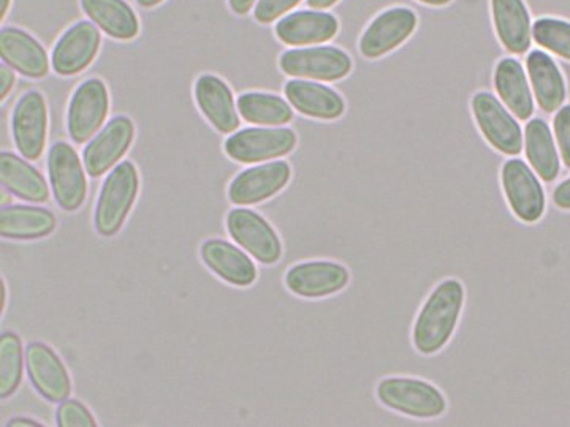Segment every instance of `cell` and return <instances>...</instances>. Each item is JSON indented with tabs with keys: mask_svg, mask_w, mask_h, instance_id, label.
Segmentation results:
<instances>
[{
	"mask_svg": "<svg viewBox=\"0 0 570 427\" xmlns=\"http://www.w3.org/2000/svg\"><path fill=\"white\" fill-rule=\"evenodd\" d=\"M110 110V97L104 81L92 78L82 82L71 96L67 111V130L71 140L82 145L92 140L94 135L102 129Z\"/></svg>",
	"mask_w": 570,
	"mask_h": 427,
	"instance_id": "cell-8",
	"label": "cell"
},
{
	"mask_svg": "<svg viewBox=\"0 0 570 427\" xmlns=\"http://www.w3.org/2000/svg\"><path fill=\"white\" fill-rule=\"evenodd\" d=\"M11 130L18 151L28 160H39L47 145L48 110L40 92L26 93L17 103Z\"/></svg>",
	"mask_w": 570,
	"mask_h": 427,
	"instance_id": "cell-12",
	"label": "cell"
},
{
	"mask_svg": "<svg viewBox=\"0 0 570 427\" xmlns=\"http://www.w3.org/2000/svg\"><path fill=\"white\" fill-rule=\"evenodd\" d=\"M0 182L3 189L31 203H47L50 189L43 176L11 152L0 153Z\"/></svg>",
	"mask_w": 570,
	"mask_h": 427,
	"instance_id": "cell-27",
	"label": "cell"
},
{
	"mask_svg": "<svg viewBox=\"0 0 570 427\" xmlns=\"http://www.w3.org/2000/svg\"><path fill=\"white\" fill-rule=\"evenodd\" d=\"M52 195L63 211L80 209L88 193V179L77 151L67 142H56L48 156Z\"/></svg>",
	"mask_w": 570,
	"mask_h": 427,
	"instance_id": "cell-9",
	"label": "cell"
},
{
	"mask_svg": "<svg viewBox=\"0 0 570 427\" xmlns=\"http://www.w3.org/2000/svg\"><path fill=\"white\" fill-rule=\"evenodd\" d=\"M419 2L425 3V6L431 7H444L449 6L452 0H419Z\"/></svg>",
	"mask_w": 570,
	"mask_h": 427,
	"instance_id": "cell-42",
	"label": "cell"
},
{
	"mask_svg": "<svg viewBox=\"0 0 570 427\" xmlns=\"http://www.w3.org/2000/svg\"><path fill=\"white\" fill-rule=\"evenodd\" d=\"M377 399L406 417L431 419L444 415L448 400L434 385L411 377H389L377 385Z\"/></svg>",
	"mask_w": 570,
	"mask_h": 427,
	"instance_id": "cell-3",
	"label": "cell"
},
{
	"mask_svg": "<svg viewBox=\"0 0 570 427\" xmlns=\"http://www.w3.org/2000/svg\"><path fill=\"white\" fill-rule=\"evenodd\" d=\"M302 0H258L254 17L261 24H272L295 9Z\"/></svg>",
	"mask_w": 570,
	"mask_h": 427,
	"instance_id": "cell-35",
	"label": "cell"
},
{
	"mask_svg": "<svg viewBox=\"0 0 570 427\" xmlns=\"http://www.w3.org/2000/svg\"><path fill=\"white\" fill-rule=\"evenodd\" d=\"M340 22L321 10H302L287 14L277 22V39L288 47H309L330 41L336 36Z\"/></svg>",
	"mask_w": 570,
	"mask_h": 427,
	"instance_id": "cell-19",
	"label": "cell"
},
{
	"mask_svg": "<svg viewBox=\"0 0 570 427\" xmlns=\"http://www.w3.org/2000/svg\"><path fill=\"white\" fill-rule=\"evenodd\" d=\"M348 271L333 261H307L295 265L285 275L288 290L302 298H324L347 287Z\"/></svg>",
	"mask_w": 570,
	"mask_h": 427,
	"instance_id": "cell-17",
	"label": "cell"
},
{
	"mask_svg": "<svg viewBox=\"0 0 570 427\" xmlns=\"http://www.w3.org/2000/svg\"><path fill=\"white\" fill-rule=\"evenodd\" d=\"M41 423L33 421L31 418L18 417L7 423V427H41Z\"/></svg>",
	"mask_w": 570,
	"mask_h": 427,
	"instance_id": "cell-39",
	"label": "cell"
},
{
	"mask_svg": "<svg viewBox=\"0 0 570 427\" xmlns=\"http://www.w3.org/2000/svg\"><path fill=\"white\" fill-rule=\"evenodd\" d=\"M135 137V126L126 116L111 119L102 132L94 137L82 152V165L91 178H100L111 170L124 153L129 151Z\"/></svg>",
	"mask_w": 570,
	"mask_h": 427,
	"instance_id": "cell-13",
	"label": "cell"
},
{
	"mask_svg": "<svg viewBox=\"0 0 570 427\" xmlns=\"http://www.w3.org/2000/svg\"><path fill=\"white\" fill-rule=\"evenodd\" d=\"M255 2H258V0H228L230 9L234 10V13L239 14V17L249 13L254 9Z\"/></svg>",
	"mask_w": 570,
	"mask_h": 427,
	"instance_id": "cell-38",
	"label": "cell"
},
{
	"mask_svg": "<svg viewBox=\"0 0 570 427\" xmlns=\"http://www.w3.org/2000/svg\"><path fill=\"white\" fill-rule=\"evenodd\" d=\"M0 56L3 63L29 78H45L50 71L47 51L31 33L17 28L0 32Z\"/></svg>",
	"mask_w": 570,
	"mask_h": 427,
	"instance_id": "cell-23",
	"label": "cell"
},
{
	"mask_svg": "<svg viewBox=\"0 0 570 427\" xmlns=\"http://www.w3.org/2000/svg\"><path fill=\"white\" fill-rule=\"evenodd\" d=\"M195 100L206 119L220 133L235 132L239 127L238 105L234 93L220 78L204 75L195 82Z\"/></svg>",
	"mask_w": 570,
	"mask_h": 427,
	"instance_id": "cell-20",
	"label": "cell"
},
{
	"mask_svg": "<svg viewBox=\"0 0 570 427\" xmlns=\"http://www.w3.org/2000/svg\"><path fill=\"white\" fill-rule=\"evenodd\" d=\"M296 135L287 127H253L239 130L225 141L224 149L239 163H262L294 151Z\"/></svg>",
	"mask_w": 570,
	"mask_h": 427,
	"instance_id": "cell-5",
	"label": "cell"
},
{
	"mask_svg": "<svg viewBox=\"0 0 570 427\" xmlns=\"http://www.w3.org/2000/svg\"><path fill=\"white\" fill-rule=\"evenodd\" d=\"M532 40L542 50L570 62V21L543 17L532 24Z\"/></svg>",
	"mask_w": 570,
	"mask_h": 427,
	"instance_id": "cell-32",
	"label": "cell"
},
{
	"mask_svg": "<svg viewBox=\"0 0 570 427\" xmlns=\"http://www.w3.org/2000/svg\"><path fill=\"white\" fill-rule=\"evenodd\" d=\"M13 69H11L10 66H7V63H2V66H0V100H2V102L7 99V97H9V93L11 92V89H13Z\"/></svg>",
	"mask_w": 570,
	"mask_h": 427,
	"instance_id": "cell-37",
	"label": "cell"
},
{
	"mask_svg": "<svg viewBox=\"0 0 570 427\" xmlns=\"http://www.w3.org/2000/svg\"><path fill=\"white\" fill-rule=\"evenodd\" d=\"M228 234L247 254L264 265H275L283 257L279 236L261 214L234 209L227 217Z\"/></svg>",
	"mask_w": 570,
	"mask_h": 427,
	"instance_id": "cell-10",
	"label": "cell"
},
{
	"mask_svg": "<svg viewBox=\"0 0 570 427\" xmlns=\"http://www.w3.org/2000/svg\"><path fill=\"white\" fill-rule=\"evenodd\" d=\"M11 0H0V20H6L9 13Z\"/></svg>",
	"mask_w": 570,
	"mask_h": 427,
	"instance_id": "cell-41",
	"label": "cell"
},
{
	"mask_svg": "<svg viewBox=\"0 0 570 427\" xmlns=\"http://www.w3.org/2000/svg\"><path fill=\"white\" fill-rule=\"evenodd\" d=\"M138 6L145 7V9H153V7L159 6L164 0H137Z\"/></svg>",
	"mask_w": 570,
	"mask_h": 427,
	"instance_id": "cell-43",
	"label": "cell"
},
{
	"mask_svg": "<svg viewBox=\"0 0 570 427\" xmlns=\"http://www.w3.org/2000/svg\"><path fill=\"white\" fill-rule=\"evenodd\" d=\"M472 112L480 133L491 148L504 156H519L523 151V130L519 119L504 103L490 92H478L472 97Z\"/></svg>",
	"mask_w": 570,
	"mask_h": 427,
	"instance_id": "cell-4",
	"label": "cell"
},
{
	"mask_svg": "<svg viewBox=\"0 0 570 427\" xmlns=\"http://www.w3.org/2000/svg\"><path fill=\"white\" fill-rule=\"evenodd\" d=\"M279 67L285 75L298 80L332 82L351 73L352 59L335 47L295 48L281 56Z\"/></svg>",
	"mask_w": 570,
	"mask_h": 427,
	"instance_id": "cell-7",
	"label": "cell"
},
{
	"mask_svg": "<svg viewBox=\"0 0 570 427\" xmlns=\"http://www.w3.org/2000/svg\"><path fill=\"white\" fill-rule=\"evenodd\" d=\"M29 380L50 403H62L71 395V381L66 366L56 351L43 342L29 344L26 350Z\"/></svg>",
	"mask_w": 570,
	"mask_h": 427,
	"instance_id": "cell-16",
	"label": "cell"
},
{
	"mask_svg": "<svg viewBox=\"0 0 570 427\" xmlns=\"http://www.w3.org/2000/svg\"><path fill=\"white\" fill-rule=\"evenodd\" d=\"M56 421L59 427H94L97 426L96 418L80 400H62L56 414Z\"/></svg>",
	"mask_w": 570,
	"mask_h": 427,
	"instance_id": "cell-33",
	"label": "cell"
},
{
	"mask_svg": "<svg viewBox=\"0 0 570 427\" xmlns=\"http://www.w3.org/2000/svg\"><path fill=\"white\" fill-rule=\"evenodd\" d=\"M501 182L505 200L517 219L524 224L542 219L546 214V190L530 165L521 159L508 160L502 165Z\"/></svg>",
	"mask_w": 570,
	"mask_h": 427,
	"instance_id": "cell-6",
	"label": "cell"
},
{
	"mask_svg": "<svg viewBox=\"0 0 570 427\" xmlns=\"http://www.w3.org/2000/svg\"><path fill=\"white\" fill-rule=\"evenodd\" d=\"M527 73L540 110L547 115L560 110L568 97V86L564 75L549 52L532 50L527 58Z\"/></svg>",
	"mask_w": 570,
	"mask_h": 427,
	"instance_id": "cell-18",
	"label": "cell"
},
{
	"mask_svg": "<svg viewBox=\"0 0 570 427\" xmlns=\"http://www.w3.org/2000/svg\"><path fill=\"white\" fill-rule=\"evenodd\" d=\"M523 138L524 153L534 173L543 182H553L561 171V157L549 123L532 119L524 127Z\"/></svg>",
	"mask_w": 570,
	"mask_h": 427,
	"instance_id": "cell-26",
	"label": "cell"
},
{
	"mask_svg": "<svg viewBox=\"0 0 570 427\" xmlns=\"http://www.w3.org/2000/svg\"><path fill=\"white\" fill-rule=\"evenodd\" d=\"M553 203L557 205V208L562 209V211H570V178L564 179L553 190Z\"/></svg>",
	"mask_w": 570,
	"mask_h": 427,
	"instance_id": "cell-36",
	"label": "cell"
},
{
	"mask_svg": "<svg viewBox=\"0 0 570 427\" xmlns=\"http://www.w3.org/2000/svg\"><path fill=\"white\" fill-rule=\"evenodd\" d=\"M202 260L214 275L236 287H249L257 279L254 261L242 249L223 239L206 241L202 246Z\"/></svg>",
	"mask_w": 570,
	"mask_h": 427,
	"instance_id": "cell-25",
	"label": "cell"
},
{
	"mask_svg": "<svg viewBox=\"0 0 570 427\" xmlns=\"http://www.w3.org/2000/svg\"><path fill=\"white\" fill-rule=\"evenodd\" d=\"M337 2H340V0H307V6L314 10H325L335 6Z\"/></svg>",
	"mask_w": 570,
	"mask_h": 427,
	"instance_id": "cell-40",
	"label": "cell"
},
{
	"mask_svg": "<svg viewBox=\"0 0 570 427\" xmlns=\"http://www.w3.org/2000/svg\"><path fill=\"white\" fill-rule=\"evenodd\" d=\"M288 103L307 118L333 121L346 111L343 97L318 81L291 80L284 88Z\"/></svg>",
	"mask_w": 570,
	"mask_h": 427,
	"instance_id": "cell-22",
	"label": "cell"
},
{
	"mask_svg": "<svg viewBox=\"0 0 570 427\" xmlns=\"http://www.w3.org/2000/svg\"><path fill=\"white\" fill-rule=\"evenodd\" d=\"M138 189L140 179L132 162H122L108 175L94 216L97 234L111 238L121 230L127 216L132 211Z\"/></svg>",
	"mask_w": 570,
	"mask_h": 427,
	"instance_id": "cell-2",
	"label": "cell"
},
{
	"mask_svg": "<svg viewBox=\"0 0 570 427\" xmlns=\"http://www.w3.org/2000/svg\"><path fill=\"white\" fill-rule=\"evenodd\" d=\"M81 9L111 39L132 40L140 32L137 14L124 0H81Z\"/></svg>",
	"mask_w": 570,
	"mask_h": 427,
	"instance_id": "cell-29",
	"label": "cell"
},
{
	"mask_svg": "<svg viewBox=\"0 0 570 427\" xmlns=\"http://www.w3.org/2000/svg\"><path fill=\"white\" fill-rule=\"evenodd\" d=\"M24 374L22 342L14 332L0 337V397L7 399L17 391Z\"/></svg>",
	"mask_w": 570,
	"mask_h": 427,
	"instance_id": "cell-31",
	"label": "cell"
},
{
	"mask_svg": "<svg viewBox=\"0 0 570 427\" xmlns=\"http://www.w3.org/2000/svg\"><path fill=\"white\" fill-rule=\"evenodd\" d=\"M291 165L284 160L257 165L236 176L228 187V198L238 206L262 203L279 193L291 181Z\"/></svg>",
	"mask_w": 570,
	"mask_h": 427,
	"instance_id": "cell-14",
	"label": "cell"
},
{
	"mask_svg": "<svg viewBox=\"0 0 570 427\" xmlns=\"http://www.w3.org/2000/svg\"><path fill=\"white\" fill-rule=\"evenodd\" d=\"M99 29L89 21H80L63 33L52 51V69L61 77H73L91 66L99 52Z\"/></svg>",
	"mask_w": 570,
	"mask_h": 427,
	"instance_id": "cell-15",
	"label": "cell"
},
{
	"mask_svg": "<svg viewBox=\"0 0 570 427\" xmlns=\"http://www.w3.org/2000/svg\"><path fill=\"white\" fill-rule=\"evenodd\" d=\"M417 22V14L404 7L382 11L363 32L360 52L366 59H379L395 51L414 33Z\"/></svg>",
	"mask_w": 570,
	"mask_h": 427,
	"instance_id": "cell-11",
	"label": "cell"
},
{
	"mask_svg": "<svg viewBox=\"0 0 570 427\" xmlns=\"http://www.w3.org/2000/svg\"><path fill=\"white\" fill-rule=\"evenodd\" d=\"M56 228L55 214L39 206L11 205L0 209V236L6 239H39Z\"/></svg>",
	"mask_w": 570,
	"mask_h": 427,
	"instance_id": "cell-28",
	"label": "cell"
},
{
	"mask_svg": "<svg viewBox=\"0 0 570 427\" xmlns=\"http://www.w3.org/2000/svg\"><path fill=\"white\" fill-rule=\"evenodd\" d=\"M464 306V287L460 280L448 279L431 291L420 309L412 331V342L422 355H434L448 346Z\"/></svg>",
	"mask_w": 570,
	"mask_h": 427,
	"instance_id": "cell-1",
	"label": "cell"
},
{
	"mask_svg": "<svg viewBox=\"0 0 570 427\" xmlns=\"http://www.w3.org/2000/svg\"><path fill=\"white\" fill-rule=\"evenodd\" d=\"M236 105L242 118L254 126L283 127L294 119L291 103L273 93H243Z\"/></svg>",
	"mask_w": 570,
	"mask_h": 427,
	"instance_id": "cell-30",
	"label": "cell"
},
{
	"mask_svg": "<svg viewBox=\"0 0 570 427\" xmlns=\"http://www.w3.org/2000/svg\"><path fill=\"white\" fill-rule=\"evenodd\" d=\"M553 135L562 163L570 170V105H562L554 115Z\"/></svg>",
	"mask_w": 570,
	"mask_h": 427,
	"instance_id": "cell-34",
	"label": "cell"
},
{
	"mask_svg": "<svg viewBox=\"0 0 570 427\" xmlns=\"http://www.w3.org/2000/svg\"><path fill=\"white\" fill-rule=\"evenodd\" d=\"M494 89L499 100L520 121H530L534 115V99L527 70L520 61L504 58L494 69Z\"/></svg>",
	"mask_w": 570,
	"mask_h": 427,
	"instance_id": "cell-24",
	"label": "cell"
},
{
	"mask_svg": "<svg viewBox=\"0 0 570 427\" xmlns=\"http://www.w3.org/2000/svg\"><path fill=\"white\" fill-rule=\"evenodd\" d=\"M491 14L502 47L512 54H524L532 43V21L524 0H491Z\"/></svg>",
	"mask_w": 570,
	"mask_h": 427,
	"instance_id": "cell-21",
	"label": "cell"
}]
</instances>
